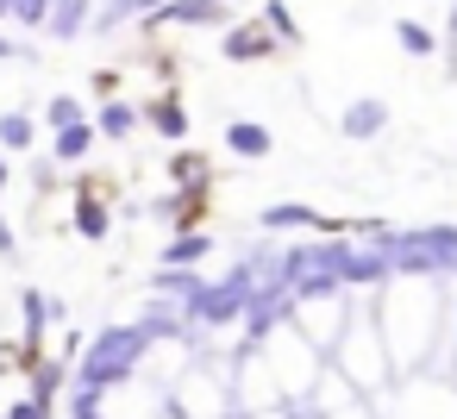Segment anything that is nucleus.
<instances>
[{"instance_id": "1", "label": "nucleus", "mask_w": 457, "mask_h": 419, "mask_svg": "<svg viewBox=\"0 0 457 419\" xmlns=\"http://www.w3.org/2000/svg\"><path fill=\"white\" fill-rule=\"evenodd\" d=\"M145 325H113V332H101L95 338V350H88V369H82V388L88 394H101V388H113V382H126L132 375V363L145 357Z\"/></svg>"}, {"instance_id": "2", "label": "nucleus", "mask_w": 457, "mask_h": 419, "mask_svg": "<svg viewBox=\"0 0 457 419\" xmlns=\"http://www.w3.org/2000/svg\"><path fill=\"white\" fill-rule=\"evenodd\" d=\"M251 307V269H232L226 282H213V288H195L188 294V313L195 319H207V325H226V319H238Z\"/></svg>"}, {"instance_id": "3", "label": "nucleus", "mask_w": 457, "mask_h": 419, "mask_svg": "<svg viewBox=\"0 0 457 419\" xmlns=\"http://www.w3.org/2000/svg\"><path fill=\"white\" fill-rule=\"evenodd\" d=\"M382 126H388V107H382V101H351V107H345V119H338V132H345V138H376Z\"/></svg>"}, {"instance_id": "4", "label": "nucleus", "mask_w": 457, "mask_h": 419, "mask_svg": "<svg viewBox=\"0 0 457 419\" xmlns=\"http://www.w3.org/2000/svg\"><path fill=\"white\" fill-rule=\"evenodd\" d=\"M226 144H232L238 157H270V132H263L257 119H232V126H226Z\"/></svg>"}, {"instance_id": "5", "label": "nucleus", "mask_w": 457, "mask_h": 419, "mask_svg": "<svg viewBox=\"0 0 457 419\" xmlns=\"http://www.w3.org/2000/svg\"><path fill=\"white\" fill-rule=\"evenodd\" d=\"M163 20H182V26H213V20H220V0H170Z\"/></svg>"}, {"instance_id": "6", "label": "nucleus", "mask_w": 457, "mask_h": 419, "mask_svg": "<svg viewBox=\"0 0 457 419\" xmlns=\"http://www.w3.org/2000/svg\"><path fill=\"white\" fill-rule=\"evenodd\" d=\"M226 51H232V57H270V51H276V38H270L263 26H238V32L226 38Z\"/></svg>"}, {"instance_id": "7", "label": "nucleus", "mask_w": 457, "mask_h": 419, "mask_svg": "<svg viewBox=\"0 0 457 419\" xmlns=\"http://www.w3.org/2000/svg\"><path fill=\"white\" fill-rule=\"evenodd\" d=\"M82 13H88V0H51V20H45V26H51L57 38H76V32H82Z\"/></svg>"}, {"instance_id": "8", "label": "nucleus", "mask_w": 457, "mask_h": 419, "mask_svg": "<svg viewBox=\"0 0 457 419\" xmlns=\"http://www.w3.org/2000/svg\"><path fill=\"white\" fill-rule=\"evenodd\" d=\"M32 138H38V126L26 113H0V144L7 151H32Z\"/></svg>"}, {"instance_id": "9", "label": "nucleus", "mask_w": 457, "mask_h": 419, "mask_svg": "<svg viewBox=\"0 0 457 419\" xmlns=\"http://www.w3.org/2000/svg\"><path fill=\"white\" fill-rule=\"evenodd\" d=\"M145 119H151L163 138H182V132H188V113H182L176 101H157V107H145Z\"/></svg>"}, {"instance_id": "10", "label": "nucleus", "mask_w": 457, "mask_h": 419, "mask_svg": "<svg viewBox=\"0 0 457 419\" xmlns=\"http://www.w3.org/2000/svg\"><path fill=\"white\" fill-rule=\"evenodd\" d=\"M395 38H401V51H413V57H432V51H438V38H432L426 26H413V20H395Z\"/></svg>"}, {"instance_id": "11", "label": "nucleus", "mask_w": 457, "mask_h": 419, "mask_svg": "<svg viewBox=\"0 0 457 419\" xmlns=\"http://www.w3.org/2000/svg\"><path fill=\"white\" fill-rule=\"evenodd\" d=\"M88 144H95V126H70V132H57V163L88 157Z\"/></svg>"}, {"instance_id": "12", "label": "nucleus", "mask_w": 457, "mask_h": 419, "mask_svg": "<svg viewBox=\"0 0 457 419\" xmlns=\"http://www.w3.org/2000/svg\"><path fill=\"white\" fill-rule=\"evenodd\" d=\"M132 126H138V113H132V107H120V101H107V107H101V132H107V138H126Z\"/></svg>"}, {"instance_id": "13", "label": "nucleus", "mask_w": 457, "mask_h": 419, "mask_svg": "<svg viewBox=\"0 0 457 419\" xmlns=\"http://www.w3.org/2000/svg\"><path fill=\"white\" fill-rule=\"evenodd\" d=\"M45 119H51V132H70V126H82V107H76L70 94H57V101L45 107Z\"/></svg>"}, {"instance_id": "14", "label": "nucleus", "mask_w": 457, "mask_h": 419, "mask_svg": "<svg viewBox=\"0 0 457 419\" xmlns=\"http://www.w3.org/2000/svg\"><path fill=\"white\" fill-rule=\"evenodd\" d=\"M263 226H320V213L288 201V207H270V213H263Z\"/></svg>"}, {"instance_id": "15", "label": "nucleus", "mask_w": 457, "mask_h": 419, "mask_svg": "<svg viewBox=\"0 0 457 419\" xmlns=\"http://www.w3.org/2000/svg\"><path fill=\"white\" fill-rule=\"evenodd\" d=\"M7 20H26V26H38V20H51V0H7Z\"/></svg>"}, {"instance_id": "16", "label": "nucleus", "mask_w": 457, "mask_h": 419, "mask_svg": "<svg viewBox=\"0 0 457 419\" xmlns=\"http://www.w3.org/2000/svg\"><path fill=\"white\" fill-rule=\"evenodd\" d=\"M76 232H82V238H107V213H101V207H82Z\"/></svg>"}, {"instance_id": "17", "label": "nucleus", "mask_w": 457, "mask_h": 419, "mask_svg": "<svg viewBox=\"0 0 457 419\" xmlns=\"http://www.w3.org/2000/svg\"><path fill=\"white\" fill-rule=\"evenodd\" d=\"M45 319H51V300H45V294H38V288H26V325H32V332H38V325H45Z\"/></svg>"}, {"instance_id": "18", "label": "nucleus", "mask_w": 457, "mask_h": 419, "mask_svg": "<svg viewBox=\"0 0 457 419\" xmlns=\"http://www.w3.org/2000/svg\"><path fill=\"white\" fill-rule=\"evenodd\" d=\"M263 20H270V32L295 38V20H288V7H282V0H270V7H263Z\"/></svg>"}, {"instance_id": "19", "label": "nucleus", "mask_w": 457, "mask_h": 419, "mask_svg": "<svg viewBox=\"0 0 457 419\" xmlns=\"http://www.w3.org/2000/svg\"><path fill=\"white\" fill-rule=\"evenodd\" d=\"M207 251V238H176L170 244V263H188V257H201Z\"/></svg>"}, {"instance_id": "20", "label": "nucleus", "mask_w": 457, "mask_h": 419, "mask_svg": "<svg viewBox=\"0 0 457 419\" xmlns=\"http://www.w3.org/2000/svg\"><path fill=\"white\" fill-rule=\"evenodd\" d=\"M45 413H51V407H45V400H38V394H32V400H20V407H13V419H45Z\"/></svg>"}, {"instance_id": "21", "label": "nucleus", "mask_w": 457, "mask_h": 419, "mask_svg": "<svg viewBox=\"0 0 457 419\" xmlns=\"http://www.w3.org/2000/svg\"><path fill=\"white\" fill-rule=\"evenodd\" d=\"M151 7H157V0H120V20L126 13H151Z\"/></svg>"}, {"instance_id": "22", "label": "nucleus", "mask_w": 457, "mask_h": 419, "mask_svg": "<svg viewBox=\"0 0 457 419\" xmlns=\"http://www.w3.org/2000/svg\"><path fill=\"white\" fill-rule=\"evenodd\" d=\"M0 257H13V226L0 219Z\"/></svg>"}, {"instance_id": "23", "label": "nucleus", "mask_w": 457, "mask_h": 419, "mask_svg": "<svg viewBox=\"0 0 457 419\" xmlns=\"http://www.w3.org/2000/svg\"><path fill=\"white\" fill-rule=\"evenodd\" d=\"M7 176H13V169H7V157H0V188H7Z\"/></svg>"}, {"instance_id": "24", "label": "nucleus", "mask_w": 457, "mask_h": 419, "mask_svg": "<svg viewBox=\"0 0 457 419\" xmlns=\"http://www.w3.org/2000/svg\"><path fill=\"white\" fill-rule=\"evenodd\" d=\"M0 57H20V51H13V45H7V38H0Z\"/></svg>"}]
</instances>
